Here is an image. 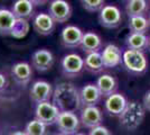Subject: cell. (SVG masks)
Listing matches in <instances>:
<instances>
[{"instance_id":"1","label":"cell","mask_w":150,"mask_h":135,"mask_svg":"<svg viewBox=\"0 0 150 135\" xmlns=\"http://www.w3.org/2000/svg\"><path fill=\"white\" fill-rule=\"evenodd\" d=\"M53 103L61 111L76 113L82 107L80 90L71 82H61L54 89Z\"/></svg>"},{"instance_id":"2","label":"cell","mask_w":150,"mask_h":135,"mask_svg":"<svg viewBox=\"0 0 150 135\" xmlns=\"http://www.w3.org/2000/svg\"><path fill=\"white\" fill-rule=\"evenodd\" d=\"M146 111L144 105L138 101L128 103L125 110L119 116L120 125L127 131H134L137 129L144 122Z\"/></svg>"},{"instance_id":"3","label":"cell","mask_w":150,"mask_h":135,"mask_svg":"<svg viewBox=\"0 0 150 135\" xmlns=\"http://www.w3.org/2000/svg\"><path fill=\"white\" fill-rule=\"evenodd\" d=\"M122 64L132 74H142L148 69V60L144 52L128 49L123 52Z\"/></svg>"},{"instance_id":"4","label":"cell","mask_w":150,"mask_h":135,"mask_svg":"<svg viewBox=\"0 0 150 135\" xmlns=\"http://www.w3.org/2000/svg\"><path fill=\"white\" fill-rule=\"evenodd\" d=\"M55 125L59 133L67 135H75L81 126L80 117L73 111H61L58 114Z\"/></svg>"},{"instance_id":"5","label":"cell","mask_w":150,"mask_h":135,"mask_svg":"<svg viewBox=\"0 0 150 135\" xmlns=\"http://www.w3.org/2000/svg\"><path fill=\"white\" fill-rule=\"evenodd\" d=\"M61 68L66 78H76L85 69L84 59L76 53H69L62 59Z\"/></svg>"},{"instance_id":"6","label":"cell","mask_w":150,"mask_h":135,"mask_svg":"<svg viewBox=\"0 0 150 135\" xmlns=\"http://www.w3.org/2000/svg\"><path fill=\"white\" fill-rule=\"evenodd\" d=\"M99 23L105 28H117L122 23V14L115 5H105L99 11Z\"/></svg>"},{"instance_id":"7","label":"cell","mask_w":150,"mask_h":135,"mask_svg":"<svg viewBox=\"0 0 150 135\" xmlns=\"http://www.w3.org/2000/svg\"><path fill=\"white\" fill-rule=\"evenodd\" d=\"M61 110L58 109L56 105L52 101H43L36 105L35 108V118L43 122L45 125H53L56 122L58 114Z\"/></svg>"},{"instance_id":"8","label":"cell","mask_w":150,"mask_h":135,"mask_svg":"<svg viewBox=\"0 0 150 135\" xmlns=\"http://www.w3.org/2000/svg\"><path fill=\"white\" fill-rule=\"evenodd\" d=\"M72 6L66 0H52L48 5V14L58 24H64L71 18Z\"/></svg>"},{"instance_id":"9","label":"cell","mask_w":150,"mask_h":135,"mask_svg":"<svg viewBox=\"0 0 150 135\" xmlns=\"http://www.w3.org/2000/svg\"><path fill=\"white\" fill-rule=\"evenodd\" d=\"M54 89L52 84L45 80H37L31 84L29 90V97L33 103L36 105L43 101H48L50 98H53Z\"/></svg>"},{"instance_id":"10","label":"cell","mask_w":150,"mask_h":135,"mask_svg":"<svg viewBox=\"0 0 150 135\" xmlns=\"http://www.w3.org/2000/svg\"><path fill=\"white\" fill-rule=\"evenodd\" d=\"M84 33L80 27L75 25H67L62 29L59 34V41L64 47L74 49L81 45Z\"/></svg>"},{"instance_id":"11","label":"cell","mask_w":150,"mask_h":135,"mask_svg":"<svg viewBox=\"0 0 150 135\" xmlns=\"http://www.w3.org/2000/svg\"><path fill=\"white\" fill-rule=\"evenodd\" d=\"M80 121L84 127L91 129L95 126L102 125L103 113L98 106H85L81 109Z\"/></svg>"},{"instance_id":"12","label":"cell","mask_w":150,"mask_h":135,"mask_svg":"<svg viewBox=\"0 0 150 135\" xmlns=\"http://www.w3.org/2000/svg\"><path fill=\"white\" fill-rule=\"evenodd\" d=\"M128 99L123 94L114 92L112 95L105 98L104 101V109L110 116L119 117L121 113L125 110V108L128 105Z\"/></svg>"},{"instance_id":"13","label":"cell","mask_w":150,"mask_h":135,"mask_svg":"<svg viewBox=\"0 0 150 135\" xmlns=\"http://www.w3.org/2000/svg\"><path fill=\"white\" fill-rule=\"evenodd\" d=\"M54 64L53 53L46 49H40L33 53L31 55V66L38 72H46L52 69Z\"/></svg>"},{"instance_id":"14","label":"cell","mask_w":150,"mask_h":135,"mask_svg":"<svg viewBox=\"0 0 150 135\" xmlns=\"http://www.w3.org/2000/svg\"><path fill=\"white\" fill-rule=\"evenodd\" d=\"M56 21L52 18L50 14L39 13L33 18V28L34 31L43 36L50 35L55 29Z\"/></svg>"},{"instance_id":"15","label":"cell","mask_w":150,"mask_h":135,"mask_svg":"<svg viewBox=\"0 0 150 135\" xmlns=\"http://www.w3.org/2000/svg\"><path fill=\"white\" fill-rule=\"evenodd\" d=\"M101 55L103 59L104 66L108 69H112L118 65L122 64V58H123V52L118 45L115 44H108L102 50Z\"/></svg>"},{"instance_id":"16","label":"cell","mask_w":150,"mask_h":135,"mask_svg":"<svg viewBox=\"0 0 150 135\" xmlns=\"http://www.w3.org/2000/svg\"><path fill=\"white\" fill-rule=\"evenodd\" d=\"M11 76L15 82L21 87H25L30 82L33 77L31 65L27 62H18L11 66Z\"/></svg>"},{"instance_id":"17","label":"cell","mask_w":150,"mask_h":135,"mask_svg":"<svg viewBox=\"0 0 150 135\" xmlns=\"http://www.w3.org/2000/svg\"><path fill=\"white\" fill-rule=\"evenodd\" d=\"M82 106H96L100 103L102 95L96 84H86L80 90Z\"/></svg>"},{"instance_id":"18","label":"cell","mask_w":150,"mask_h":135,"mask_svg":"<svg viewBox=\"0 0 150 135\" xmlns=\"http://www.w3.org/2000/svg\"><path fill=\"white\" fill-rule=\"evenodd\" d=\"M95 84L100 90L102 97H105V98L114 92H117V90L119 88L118 79L111 74H101L100 77L96 79Z\"/></svg>"},{"instance_id":"19","label":"cell","mask_w":150,"mask_h":135,"mask_svg":"<svg viewBox=\"0 0 150 135\" xmlns=\"http://www.w3.org/2000/svg\"><path fill=\"white\" fill-rule=\"evenodd\" d=\"M17 17L11 11V9L0 8V35L2 36H11V33L16 23Z\"/></svg>"},{"instance_id":"20","label":"cell","mask_w":150,"mask_h":135,"mask_svg":"<svg viewBox=\"0 0 150 135\" xmlns=\"http://www.w3.org/2000/svg\"><path fill=\"white\" fill-rule=\"evenodd\" d=\"M102 45L103 42L99 34L94 32H86L83 35L80 47L82 49V51L88 54L93 52H100V50H102Z\"/></svg>"},{"instance_id":"21","label":"cell","mask_w":150,"mask_h":135,"mask_svg":"<svg viewBox=\"0 0 150 135\" xmlns=\"http://www.w3.org/2000/svg\"><path fill=\"white\" fill-rule=\"evenodd\" d=\"M11 11L19 19H30L34 18L35 5L30 0H16L11 6Z\"/></svg>"},{"instance_id":"22","label":"cell","mask_w":150,"mask_h":135,"mask_svg":"<svg viewBox=\"0 0 150 135\" xmlns=\"http://www.w3.org/2000/svg\"><path fill=\"white\" fill-rule=\"evenodd\" d=\"M148 41L149 37L144 33L130 32L125 37V45L130 50L144 52L148 49Z\"/></svg>"},{"instance_id":"23","label":"cell","mask_w":150,"mask_h":135,"mask_svg":"<svg viewBox=\"0 0 150 135\" xmlns=\"http://www.w3.org/2000/svg\"><path fill=\"white\" fill-rule=\"evenodd\" d=\"M84 64H85V70L93 73V74L101 73L105 69L104 63H103V59H102V55H101V52L88 53L85 59H84Z\"/></svg>"},{"instance_id":"24","label":"cell","mask_w":150,"mask_h":135,"mask_svg":"<svg viewBox=\"0 0 150 135\" xmlns=\"http://www.w3.org/2000/svg\"><path fill=\"white\" fill-rule=\"evenodd\" d=\"M148 2L147 0H128L125 4V13L128 17L132 16H144L148 13Z\"/></svg>"},{"instance_id":"25","label":"cell","mask_w":150,"mask_h":135,"mask_svg":"<svg viewBox=\"0 0 150 135\" xmlns=\"http://www.w3.org/2000/svg\"><path fill=\"white\" fill-rule=\"evenodd\" d=\"M128 26H129L130 32L144 33V34H146L150 28L149 20L146 16H132V17H129Z\"/></svg>"},{"instance_id":"26","label":"cell","mask_w":150,"mask_h":135,"mask_svg":"<svg viewBox=\"0 0 150 135\" xmlns=\"http://www.w3.org/2000/svg\"><path fill=\"white\" fill-rule=\"evenodd\" d=\"M46 127H47V125H45L43 122L34 118L30 122L27 123L25 131L28 135H46Z\"/></svg>"},{"instance_id":"27","label":"cell","mask_w":150,"mask_h":135,"mask_svg":"<svg viewBox=\"0 0 150 135\" xmlns=\"http://www.w3.org/2000/svg\"><path fill=\"white\" fill-rule=\"evenodd\" d=\"M29 23L27 19H17V23L13 27V33H11V36L15 39H23L25 37L26 35L29 32Z\"/></svg>"},{"instance_id":"28","label":"cell","mask_w":150,"mask_h":135,"mask_svg":"<svg viewBox=\"0 0 150 135\" xmlns=\"http://www.w3.org/2000/svg\"><path fill=\"white\" fill-rule=\"evenodd\" d=\"M83 8L88 13H98L105 6V0H81Z\"/></svg>"},{"instance_id":"29","label":"cell","mask_w":150,"mask_h":135,"mask_svg":"<svg viewBox=\"0 0 150 135\" xmlns=\"http://www.w3.org/2000/svg\"><path fill=\"white\" fill-rule=\"evenodd\" d=\"M88 135H112V133L108 127L103 126V125H99V126H95L90 129Z\"/></svg>"},{"instance_id":"30","label":"cell","mask_w":150,"mask_h":135,"mask_svg":"<svg viewBox=\"0 0 150 135\" xmlns=\"http://www.w3.org/2000/svg\"><path fill=\"white\" fill-rule=\"evenodd\" d=\"M142 105H144V109L150 113V90L144 94V99H142Z\"/></svg>"},{"instance_id":"31","label":"cell","mask_w":150,"mask_h":135,"mask_svg":"<svg viewBox=\"0 0 150 135\" xmlns=\"http://www.w3.org/2000/svg\"><path fill=\"white\" fill-rule=\"evenodd\" d=\"M6 87H7V78L5 77V74L0 73V91H2Z\"/></svg>"},{"instance_id":"32","label":"cell","mask_w":150,"mask_h":135,"mask_svg":"<svg viewBox=\"0 0 150 135\" xmlns=\"http://www.w3.org/2000/svg\"><path fill=\"white\" fill-rule=\"evenodd\" d=\"M30 1L35 6H44V5H46L50 0H30Z\"/></svg>"},{"instance_id":"33","label":"cell","mask_w":150,"mask_h":135,"mask_svg":"<svg viewBox=\"0 0 150 135\" xmlns=\"http://www.w3.org/2000/svg\"><path fill=\"white\" fill-rule=\"evenodd\" d=\"M9 135H28L26 133V131H15V132H11Z\"/></svg>"},{"instance_id":"34","label":"cell","mask_w":150,"mask_h":135,"mask_svg":"<svg viewBox=\"0 0 150 135\" xmlns=\"http://www.w3.org/2000/svg\"><path fill=\"white\" fill-rule=\"evenodd\" d=\"M148 50L150 51V36H149V41H148Z\"/></svg>"},{"instance_id":"35","label":"cell","mask_w":150,"mask_h":135,"mask_svg":"<svg viewBox=\"0 0 150 135\" xmlns=\"http://www.w3.org/2000/svg\"><path fill=\"white\" fill-rule=\"evenodd\" d=\"M75 135H85V134H84V133H76Z\"/></svg>"},{"instance_id":"36","label":"cell","mask_w":150,"mask_h":135,"mask_svg":"<svg viewBox=\"0 0 150 135\" xmlns=\"http://www.w3.org/2000/svg\"><path fill=\"white\" fill-rule=\"evenodd\" d=\"M56 135H67V134H63V133H58V134H56Z\"/></svg>"},{"instance_id":"37","label":"cell","mask_w":150,"mask_h":135,"mask_svg":"<svg viewBox=\"0 0 150 135\" xmlns=\"http://www.w3.org/2000/svg\"><path fill=\"white\" fill-rule=\"evenodd\" d=\"M148 20H149V25H150V15H149V18H148Z\"/></svg>"},{"instance_id":"38","label":"cell","mask_w":150,"mask_h":135,"mask_svg":"<svg viewBox=\"0 0 150 135\" xmlns=\"http://www.w3.org/2000/svg\"><path fill=\"white\" fill-rule=\"evenodd\" d=\"M127 1H128V0H127Z\"/></svg>"}]
</instances>
